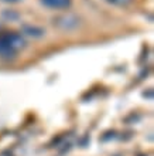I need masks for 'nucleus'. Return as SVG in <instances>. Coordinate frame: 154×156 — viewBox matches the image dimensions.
<instances>
[{"label":"nucleus","mask_w":154,"mask_h":156,"mask_svg":"<svg viewBox=\"0 0 154 156\" xmlns=\"http://www.w3.org/2000/svg\"><path fill=\"white\" fill-rule=\"evenodd\" d=\"M26 40L20 33H6L0 37V55L12 57L16 53H19L21 48H24Z\"/></svg>","instance_id":"1"},{"label":"nucleus","mask_w":154,"mask_h":156,"mask_svg":"<svg viewBox=\"0 0 154 156\" xmlns=\"http://www.w3.org/2000/svg\"><path fill=\"white\" fill-rule=\"evenodd\" d=\"M54 23L61 30H64V31H72V30H75L78 26L81 24L79 19H78L77 16H74V14H69V13L57 17V19L54 20Z\"/></svg>","instance_id":"2"},{"label":"nucleus","mask_w":154,"mask_h":156,"mask_svg":"<svg viewBox=\"0 0 154 156\" xmlns=\"http://www.w3.org/2000/svg\"><path fill=\"white\" fill-rule=\"evenodd\" d=\"M40 3L51 10H67L71 7L72 0H40Z\"/></svg>","instance_id":"3"},{"label":"nucleus","mask_w":154,"mask_h":156,"mask_svg":"<svg viewBox=\"0 0 154 156\" xmlns=\"http://www.w3.org/2000/svg\"><path fill=\"white\" fill-rule=\"evenodd\" d=\"M24 33L31 36V37H43L45 34V30L38 27V26H24Z\"/></svg>","instance_id":"4"},{"label":"nucleus","mask_w":154,"mask_h":156,"mask_svg":"<svg viewBox=\"0 0 154 156\" xmlns=\"http://www.w3.org/2000/svg\"><path fill=\"white\" fill-rule=\"evenodd\" d=\"M105 2L109 4H113V6H119V7H126V6H129L133 0H105Z\"/></svg>","instance_id":"5"},{"label":"nucleus","mask_w":154,"mask_h":156,"mask_svg":"<svg viewBox=\"0 0 154 156\" xmlns=\"http://www.w3.org/2000/svg\"><path fill=\"white\" fill-rule=\"evenodd\" d=\"M2 2H4V3H19L21 0H2Z\"/></svg>","instance_id":"6"}]
</instances>
